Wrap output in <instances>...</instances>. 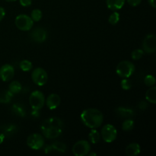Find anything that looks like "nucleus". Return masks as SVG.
Masks as SVG:
<instances>
[{
	"instance_id": "obj_1",
	"label": "nucleus",
	"mask_w": 156,
	"mask_h": 156,
	"mask_svg": "<svg viewBox=\"0 0 156 156\" xmlns=\"http://www.w3.org/2000/svg\"><path fill=\"white\" fill-rule=\"evenodd\" d=\"M64 129L62 120L58 117H50L43 121L41 129L44 137L49 140H53L59 137Z\"/></svg>"
},
{
	"instance_id": "obj_2",
	"label": "nucleus",
	"mask_w": 156,
	"mask_h": 156,
	"mask_svg": "<svg viewBox=\"0 0 156 156\" xmlns=\"http://www.w3.org/2000/svg\"><path fill=\"white\" fill-rule=\"evenodd\" d=\"M81 120L87 127L97 129L103 123V114L95 108H88L84 110L81 114Z\"/></svg>"
},
{
	"instance_id": "obj_3",
	"label": "nucleus",
	"mask_w": 156,
	"mask_h": 156,
	"mask_svg": "<svg viewBox=\"0 0 156 156\" xmlns=\"http://www.w3.org/2000/svg\"><path fill=\"white\" fill-rule=\"evenodd\" d=\"M136 67L133 62L128 60H123L119 62L116 68V73L123 79H128L134 73Z\"/></svg>"
},
{
	"instance_id": "obj_4",
	"label": "nucleus",
	"mask_w": 156,
	"mask_h": 156,
	"mask_svg": "<svg viewBox=\"0 0 156 156\" xmlns=\"http://www.w3.org/2000/svg\"><path fill=\"white\" fill-rule=\"evenodd\" d=\"M15 26L17 28L22 31H28L31 30L34 25V21L31 18L27 16V15H19L16 17L15 21Z\"/></svg>"
},
{
	"instance_id": "obj_5",
	"label": "nucleus",
	"mask_w": 156,
	"mask_h": 156,
	"mask_svg": "<svg viewBox=\"0 0 156 156\" xmlns=\"http://www.w3.org/2000/svg\"><path fill=\"white\" fill-rule=\"evenodd\" d=\"M45 96L41 91H34L29 97V103L33 110H41L45 104Z\"/></svg>"
},
{
	"instance_id": "obj_6",
	"label": "nucleus",
	"mask_w": 156,
	"mask_h": 156,
	"mask_svg": "<svg viewBox=\"0 0 156 156\" xmlns=\"http://www.w3.org/2000/svg\"><path fill=\"white\" fill-rule=\"evenodd\" d=\"M31 79L34 83L38 86H43L48 80V75L43 68L38 67L34 69L31 73Z\"/></svg>"
},
{
	"instance_id": "obj_7",
	"label": "nucleus",
	"mask_w": 156,
	"mask_h": 156,
	"mask_svg": "<svg viewBox=\"0 0 156 156\" xmlns=\"http://www.w3.org/2000/svg\"><path fill=\"white\" fill-rule=\"evenodd\" d=\"M117 136V130L112 124H106L101 129V137L105 143H112Z\"/></svg>"
},
{
	"instance_id": "obj_8",
	"label": "nucleus",
	"mask_w": 156,
	"mask_h": 156,
	"mask_svg": "<svg viewBox=\"0 0 156 156\" xmlns=\"http://www.w3.org/2000/svg\"><path fill=\"white\" fill-rule=\"evenodd\" d=\"M27 145L34 150H39L44 146V138L39 133H32L27 137Z\"/></svg>"
},
{
	"instance_id": "obj_9",
	"label": "nucleus",
	"mask_w": 156,
	"mask_h": 156,
	"mask_svg": "<svg viewBox=\"0 0 156 156\" xmlns=\"http://www.w3.org/2000/svg\"><path fill=\"white\" fill-rule=\"evenodd\" d=\"M91 150V146L86 140H80L74 144L73 153L76 156H85Z\"/></svg>"
},
{
	"instance_id": "obj_10",
	"label": "nucleus",
	"mask_w": 156,
	"mask_h": 156,
	"mask_svg": "<svg viewBox=\"0 0 156 156\" xmlns=\"http://www.w3.org/2000/svg\"><path fill=\"white\" fill-rule=\"evenodd\" d=\"M143 51L149 54L154 53L156 50V37L153 34H148L143 42Z\"/></svg>"
},
{
	"instance_id": "obj_11",
	"label": "nucleus",
	"mask_w": 156,
	"mask_h": 156,
	"mask_svg": "<svg viewBox=\"0 0 156 156\" xmlns=\"http://www.w3.org/2000/svg\"><path fill=\"white\" fill-rule=\"evenodd\" d=\"M15 76V69L10 64H5L0 68V79L3 82H9Z\"/></svg>"
},
{
	"instance_id": "obj_12",
	"label": "nucleus",
	"mask_w": 156,
	"mask_h": 156,
	"mask_svg": "<svg viewBox=\"0 0 156 156\" xmlns=\"http://www.w3.org/2000/svg\"><path fill=\"white\" fill-rule=\"evenodd\" d=\"M30 37L34 42L41 44L44 43L47 38V32L41 27H37L30 34Z\"/></svg>"
},
{
	"instance_id": "obj_13",
	"label": "nucleus",
	"mask_w": 156,
	"mask_h": 156,
	"mask_svg": "<svg viewBox=\"0 0 156 156\" xmlns=\"http://www.w3.org/2000/svg\"><path fill=\"white\" fill-rule=\"evenodd\" d=\"M60 97L57 94H50L45 101L47 108L50 110H55L60 105Z\"/></svg>"
},
{
	"instance_id": "obj_14",
	"label": "nucleus",
	"mask_w": 156,
	"mask_h": 156,
	"mask_svg": "<svg viewBox=\"0 0 156 156\" xmlns=\"http://www.w3.org/2000/svg\"><path fill=\"white\" fill-rule=\"evenodd\" d=\"M141 148L139 143H133L128 145L125 149V153L127 156H136L140 155Z\"/></svg>"
},
{
	"instance_id": "obj_15",
	"label": "nucleus",
	"mask_w": 156,
	"mask_h": 156,
	"mask_svg": "<svg viewBox=\"0 0 156 156\" xmlns=\"http://www.w3.org/2000/svg\"><path fill=\"white\" fill-rule=\"evenodd\" d=\"M126 0H107V7L112 11L120 10L123 7Z\"/></svg>"
},
{
	"instance_id": "obj_16",
	"label": "nucleus",
	"mask_w": 156,
	"mask_h": 156,
	"mask_svg": "<svg viewBox=\"0 0 156 156\" xmlns=\"http://www.w3.org/2000/svg\"><path fill=\"white\" fill-rule=\"evenodd\" d=\"M115 112L119 117L122 118H130L134 116V111L129 108H124V107H120L115 110Z\"/></svg>"
},
{
	"instance_id": "obj_17",
	"label": "nucleus",
	"mask_w": 156,
	"mask_h": 156,
	"mask_svg": "<svg viewBox=\"0 0 156 156\" xmlns=\"http://www.w3.org/2000/svg\"><path fill=\"white\" fill-rule=\"evenodd\" d=\"M2 133L5 136H12L14 134H15L18 131V127L15 124H6L3 125L1 127Z\"/></svg>"
},
{
	"instance_id": "obj_18",
	"label": "nucleus",
	"mask_w": 156,
	"mask_h": 156,
	"mask_svg": "<svg viewBox=\"0 0 156 156\" xmlns=\"http://www.w3.org/2000/svg\"><path fill=\"white\" fill-rule=\"evenodd\" d=\"M146 98L150 103L154 105L156 104V87H150V88L146 91Z\"/></svg>"
},
{
	"instance_id": "obj_19",
	"label": "nucleus",
	"mask_w": 156,
	"mask_h": 156,
	"mask_svg": "<svg viewBox=\"0 0 156 156\" xmlns=\"http://www.w3.org/2000/svg\"><path fill=\"white\" fill-rule=\"evenodd\" d=\"M22 90V85L18 81H14L11 82L9 86V91H11L13 94H18Z\"/></svg>"
},
{
	"instance_id": "obj_20",
	"label": "nucleus",
	"mask_w": 156,
	"mask_h": 156,
	"mask_svg": "<svg viewBox=\"0 0 156 156\" xmlns=\"http://www.w3.org/2000/svg\"><path fill=\"white\" fill-rule=\"evenodd\" d=\"M14 94L11 91H3L0 93V103L8 104L11 101Z\"/></svg>"
},
{
	"instance_id": "obj_21",
	"label": "nucleus",
	"mask_w": 156,
	"mask_h": 156,
	"mask_svg": "<svg viewBox=\"0 0 156 156\" xmlns=\"http://www.w3.org/2000/svg\"><path fill=\"white\" fill-rule=\"evenodd\" d=\"M50 148H51L52 151H56V152H62V153L66 152L67 149L66 146L60 142H55V143H52L50 145Z\"/></svg>"
},
{
	"instance_id": "obj_22",
	"label": "nucleus",
	"mask_w": 156,
	"mask_h": 156,
	"mask_svg": "<svg viewBox=\"0 0 156 156\" xmlns=\"http://www.w3.org/2000/svg\"><path fill=\"white\" fill-rule=\"evenodd\" d=\"M88 138L92 144H97L101 140V135L95 129H92L88 134Z\"/></svg>"
},
{
	"instance_id": "obj_23",
	"label": "nucleus",
	"mask_w": 156,
	"mask_h": 156,
	"mask_svg": "<svg viewBox=\"0 0 156 156\" xmlns=\"http://www.w3.org/2000/svg\"><path fill=\"white\" fill-rule=\"evenodd\" d=\"M12 111L15 113L16 115L19 116V117H24L26 115V112L24 108H23V106H21L19 104H15V105L12 106Z\"/></svg>"
},
{
	"instance_id": "obj_24",
	"label": "nucleus",
	"mask_w": 156,
	"mask_h": 156,
	"mask_svg": "<svg viewBox=\"0 0 156 156\" xmlns=\"http://www.w3.org/2000/svg\"><path fill=\"white\" fill-rule=\"evenodd\" d=\"M134 123L133 120L132 119H127V120H125L123 122V124H122V129L124 131H130L132 130L134 128Z\"/></svg>"
},
{
	"instance_id": "obj_25",
	"label": "nucleus",
	"mask_w": 156,
	"mask_h": 156,
	"mask_svg": "<svg viewBox=\"0 0 156 156\" xmlns=\"http://www.w3.org/2000/svg\"><path fill=\"white\" fill-rule=\"evenodd\" d=\"M20 68H21V69L22 70V71L28 72L32 69L33 65H32V62H30V61L24 59V60H22L20 62Z\"/></svg>"
},
{
	"instance_id": "obj_26",
	"label": "nucleus",
	"mask_w": 156,
	"mask_h": 156,
	"mask_svg": "<svg viewBox=\"0 0 156 156\" xmlns=\"http://www.w3.org/2000/svg\"><path fill=\"white\" fill-rule=\"evenodd\" d=\"M30 18L33 20L34 22V21L35 22H38V21H41V19L42 18V12L38 9H34L31 12Z\"/></svg>"
},
{
	"instance_id": "obj_27",
	"label": "nucleus",
	"mask_w": 156,
	"mask_h": 156,
	"mask_svg": "<svg viewBox=\"0 0 156 156\" xmlns=\"http://www.w3.org/2000/svg\"><path fill=\"white\" fill-rule=\"evenodd\" d=\"M120 21V14L117 12H114L108 18V21L112 25H116Z\"/></svg>"
},
{
	"instance_id": "obj_28",
	"label": "nucleus",
	"mask_w": 156,
	"mask_h": 156,
	"mask_svg": "<svg viewBox=\"0 0 156 156\" xmlns=\"http://www.w3.org/2000/svg\"><path fill=\"white\" fill-rule=\"evenodd\" d=\"M144 83L148 87L155 86V78L152 75H147L144 79Z\"/></svg>"
},
{
	"instance_id": "obj_29",
	"label": "nucleus",
	"mask_w": 156,
	"mask_h": 156,
	"mask_svg": "<svg viewBox=\"0 0 156 156\" xmlns=\"http://www.w3.org/2000/svg\"><path fill=\"white\" fill-rule=\"evenodd\" d=\"M143 54H144V51L141 49H136V50H133L131 53V57L133 60H139L143 57Z\"/></svg>"
},
{
	"instance_id": "obj_30",
	"label": "nucleus",
	"mask_w": 156,
	"mask_h": 156,
	"mask_svg": "<svg viewBox=\"0 0 156 156\" xmlns=\"http://www.w3.org/2000/svg\"><path fill=\"white\" fill-rule=\"evenodd\" d=\"M120 85H121V88L125 91H128V90L131 89V88L133 87L132 82L128 79H122L121 82H120Z\"/></svg>"
},
{
	"instance_id": "obj_31",
	"label": "nucleus",
	"mask_w": 156,
	"mask_h": 156,
	"mask_svg": "<svg viewBox=\"0 0 156 156\" xmlns=\"http://www.w3.org/2000/svg\"><path fill=\"white\" fill-rule=\"evenodd\" d=\"M126 2H127L129 5L133 6V7H136V6H138L141 3L142 0H126Z\"/></svg>"
},
{
	"instance_id": "obj_32",
	"label": "nucleus",
	"mask_w": 156,
	"mask_h": 156,
	"mask_svg": "<svg viewBox=\"0 0 156 156\" xmlns=\"http://www.w3.org/2000/svg\"><path fill=\"white\" fill-rule=\"evenodd\" d=\"M19 2L23 7H28L31 5L32 0H19Z\"/></svg>"
},
{
	"instance_id": "obj_33",
	"label": "nucleus",
	"mask_w": 156,
	"mask_h": 156,
	"mask_svg": "<svg viewBox=\"0 0 156 156\" xmlns=\"http://www.w3.org/2000/svg\"><path fill=\"white\" fill-rule=\"evenodd\" d=\"M5 15V11L4 8L0 7V21L4 18Z\"/></svg>"
},
{
	"instance_id": "obj_34",
	"label": "nucleus",
	"mask_w": 156,
	"mask_h": 156,
	"mask_svg": "<svg viewBox=\"0 0 156 156\" xmlns=\"http://www.w3.org/2000/svg\"><path fill=\"white\" fill-rule=\"evenodd\" d=\"M147 107H148L147 104H146V102H144V101H141L140 104H139V108H140V109H142V110L146 109Z\"/></svg>"
},
{
	"instance_id": "obj_35",
	"label": "nucleus",
	"mask_w": 156,
	"mask_h": 156,
	"mask_svg": "<svg viewBox=\"0 0 156 156\" xmlns=\"http://www.w3.org/2000/svg\"><path fill=\"white\" fill-rule=\"evenodd\" d=\"M148 2H149V5H150L152 8H156L155 0H148Z\"/></svg>"
},
{
	"instance_id": "obj_36",
	"label": "nucleus",
	"mask_w": 156,
	"mask_h": 156,
	"mask_svg": "<svg viewBox=\"0 0 156 156\" xmlns=\"http://www.w3.org/2000/svg\"><path fill=\"white\" fill-rule=\"evenodd\" d=\"M5 138V136L2 133H0V145L4 142Z\"/></svg>"
},
{
	"instance_id": "obj_37",
	"label": "nucleus",
	"mask_w": 156,
	"mask_h": 156,
	"mask_svg": "<svg viewBox=\"0 0 156 156\" xmlns=\"http://www.w3.org/2000/svg\"><path fill=\"white\" fill-rule=\"evenodd\" d=\"M88 155H89V156H93V155L95 156V155H97V154H96L95 152H91V153H90V152H88Z\"/></svg>"
},
{
	"instance_id": "obj_38",
	"label": "nucleus",
	"mask_w": 156,
	"mask_h": 156,
	"mask_svg": "<svg viewBox=\"0 0 156 156\" xmlns=\"http://www.w3.org/2000/svg\"><path fill=\"white\" fill-rule=\"evenodd\" d=\"M5 1H6V2H15V1H16V0H5Z\"/></svg>"
}]
</instances>
